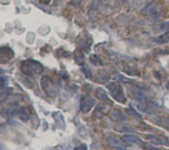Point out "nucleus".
Listing matches in <instances>:
<instances>
[{
	"label": "nucleus",
	"mask_w": 169,
	"mask_h": 150,
	"mask_svg": "<svg viewBox=\"0 0 169 150\" xmlns=\"http://www.w3.org/2000/svg\"><path fill=\"white\" fill-rule=\"evenodd\" d=\"M21 71L25 75L33 77V76L41 74L44 71L43 64L40 63L39 61L34 60V59H27L22 62L21 64Z\"/></svg>",
	"instance_id": "f257e3e1"
},
{
	"label": "nucleus",
	"mask_w": 169,
	"mask_h": 150,
	"mask_svg": "<svg viewBox=\"0 0 169 150\" xmlns=\"http://www.w3.org/2000/svg\"><path fill=\"white\" fill-rule=\"evenodd\" d=\"M107 89L109 90L110 94H111L112 98L115 99L117 102L122 104H125L127 99L125 96V93H124L123 87L122 85L118 82H110V83L107 84Z\"/></svg>",
	"instance_id": "f03ea898"
},
{
	"label": "nucleus",
	"mask_w": 169,
	"mask_h": 150,
	"mask_svg": "<svg viewBox=\"0 0 169 150\" xmlns=\"http://www.w3.org/2000/svg\"><path fill=\"white\" fill-rule=\"evenodd\" d=\"M41 86L44 92L50 98H55L58 94V86L50 76H43L41 78Z\"/></svg>",
	"instance_id": "7ed1b4c3"
},
{
	"label": "nucleus",
	"mask_w": 169,
	"mask_h": 150,
	"mask_svg": "<svg viewBox=\"0 0 169 150\" xmlns=\"http://www.w3.org/2000/svg\"><path fill=\"white\" fill-rule=\"evenodd\" d=\"M95 106V99L90 95H84L80 100V109L83 113H88Z\"/></svg>",
	"instance_id": "20e7f679"
},
{
	"label": "nucleus",
	"mask_w": 169,
	"mask_h": 150,
	"mask_svg": "<svg viewBox=\"0 0 169 150\" xmlns=\"http://www.w3.org/2000/svg\"><path fill=\"white\" fill-rule=\"evenodd\" d=\"M148 141L157 145H165L169 147V137L164 135H156V134H148L146 135Z\"/></svg>",
	"instance_id": "39448f33"
},
{
	"label": "nucleus",
	"mask_w": 169,
	"mask_h": 150,
	"mask_svg": "<svg viewBox=\"0 0 169 150\" xmlns=\"http://www.w3.org/2000/svg\"><path fill=\"white\" fill-rule=\"evenodd\" d=\"M110 110H111V104H100L95 108L93 115H94L95 118H100L108 115Z\"/></svg>",
	"instance_id": "423d86ee"
},
{
	"label": "nucleus",
	"mask_w": 169,
	"mask_h": 150,
	"mask_svg": "<svg viewBox=\"0 0 169 150\" xmlns=\"http://www.w3.org/2000/svg\"><path fill=\"white\" fill-rule=\"evenodd\" d=\"M142 13L145 15H155L158 13V4L156 2H151L142 9Z\"/></svg>",
	"instance_id": "0eeeda50"
},
{
	"label": "nucleus",
	"mask_w": 169,
	"mask_h": 150,
	"mask_svg": "<svg viewBox=\"0 0 169 150\" xmlns=\"http://www.w3.org/2000/svg\"><path fill=\"white\" fill-rule=\"evenodd\" d=\"M106 142L111 147H125L127 146V142L122 139H119L117 137H108L106 139Z\"/></svg>",
	"instance_id": "6e6552de"
},
{
	"label": "nucleus",
	"mask_w": 169,
	"mask_h": 150,
	"mask_svg": "<svg viewBox=\"0 0 169 150\" xmlns=\"http://www.w3.org/2000/svg\"><path fill=\"white\" fill-rule=\"evenodd\" d=\"M123 140L129 144H137V145H140L142 142V138H140L136 134H126L123 137Z\"/></svg>",
	"instance_id": "1a4fd4ad"
},
{
	"label": "nucleus",
	"mask_w": 169,
	"mask_h": 150,
	"mask_svg": "<svg viewBox=\"0 0 169 150\" xmlns=\"http://www.w3.org/2000/svg\"><path fill=\"white\" fill-rule=\"evenodd\" d=\"M95 80L99 83H105L109 80V75L105 70L101 69V70H98L96 72V75H95Z\"/></svg>",
	"instance_id": "9d476101"
},
{
	"label": "nucleus",
	"mask_w": 169,
	"mask_h": 150,
	"mask_svg": "<svg viewBox=\"0 0 169 150\" xmlns=\"http://www.w3.org/2000/svg\"><path fill=\"white\" fill-rule=\"evenodd\" d=\"M110 118H111L112 121H117V123H121V121L126 120L125 115H123V113L119 111V110H114V111L110 114Z\"/></svg>",
	"instance_id": "9b49d317"
},
{
	"label": "nucleus",
	"mask_w": 169,
	"mask_h": 150,
	"mask_svg": "<svg viewBox=\"0 0 169 150\" xmlns=\"http://www.w3.org/2000/svg\"><path fill=\"white\" fill-rule=\"evenodd\" d=\"M17 115L19 116V118H21L22 121H29V118L31 117V113L29 111V109L28 108H21L19 109L18 111H17Z\"/></svg>",
	"instance_id": "f8f14e48"
},
{
	"label": "nucleus",
	"mask_w": 169,
	"mask_h": 150,
	"mask_svg": "<svg viewBox=\"0 0 169 150\" xmlns=\"http://www.w3.org/2000/svg\"><path fill=\"white\" fill-rule=\"evenodd\" d=\"M12 92H13V89L11 88V87H4V88H2L1 91H0V101L1 102L5 101L12 94Z\"/></svg>",
	"instance_id": "ddd939ff"
},
{
	"label": "nucleus",
	"mask_w": 169,
	"mask_h": 150,
	"mask_svg": "<svg viewBox=\"0 0 169 150\" xmlns=\"http://www.w3.org/2000/svg\"><path fill=\"white\" fill-rule=\"evenodd\" d=\"M95 97L99 99L100 101H108V95L103 88L95 89Z\"/></svg>",
	"instance_id": "4468645a"
},
{
	"label": "nucleus",
	"mask_w": 169,
	"mask_h": 150,
	"mask_svg": "<svg viewBox=\"0 0 169 150\" xmlns=\"http://www.w3.org/2000/svg\"><path fill=\"white\" fill-rule=\"evenodd\" d=\"M0 56H1V59H2V63H4L5 61L10 60V58H12L13 52L11 50H9V52H5V49L4 47H2L1 52H0Z\"/></svg>",
	"instance_id": "2eb2a0df"
},
{
	"label": "nucleus",
	"mask_w": 169,
	"mask_h": 150,
	"mask_svg": "<svg viewBox=\"0 0 169 150\" xmlns=\"http://www.w3.org/2000/svg\"><path fill=\"white\" fill-rule=\"evenodd\" d=\"M154 41H155V42H157V44H166V42H169V33H164L163 35L157 37Z\"/></svg>",
	"instance_id": "dca6fc26"
},
{
	"label": "nucleus",
	"mask_w": 169,
	"mask_h": 150,
	"mask_svg": "<svg viewBox=\"0 0 169 150\" xmlns=\"http://www.w3.org/2000/svg\"><path fill=\"white\" fill-rule=\"evenodd\" d=\"M74 59L78 64L82 65V64L84 63V55H83L82 52H80V50H76V52H74Z\"/></svg>",
	"instance_id": "f3484780"
},
{
	"label": "nucleus",
	"mask_w": 169,
	"mask_h": 150,
	"mask_svg": "<svg viewBox=\"0 0 169 150\" xmlns=\"http://www.w3.org/2000/svg\"><path fill=\"white\" fill-rule=\"evenodd\" d=\"M115 129L119 132H125V131H128V132H133L134 131V128H132L131 126H124V124H119V126H115Z\"/></svg>",
	"instance_id": "a211bd4d"
},
{
	"label": "nucleus",
	"mask_w": 169,
	"mask_h": 150,
	"mask_svg": "<svg viewBox=\"0 0 169 150\" xmlns=\"http://www.w3.org/2000/svg\"><path fill=\"white\" fill-rule=\"evenodd\" d=\"M140 147L143 148V149H145V150H162L160 148H157V147H155V146L151 145V144H149L147 142H145V141H142V144H140Z\"/></svg>",
	"instance_id": "6ab92c4d"
},
{
	"label": "nucleus",
	"mask_w": 169,
	"mask_h": 150,
	"mask_svg": "<svg viewBox=\"0 0 169 150\" xmlns=\"http://www.w3.org/2000/svg\"><path fill=\"white\" fill-rule=\"evenodd\" d=\"M90 61L92 62L93 64H94L95 66H98V65H102V61H101V59L98 57L96 55H93L90 56Z\"/></svg>",
	"instance_id": "aec40b11"
},
{
	"label": "nucleus",
	"mask_w": 169,
	"mask_h": 150,
	"mask_svg": "<svg viewBox=\"0 0 169 150\" xmlns=\"http://www.w3.org/2000/svg\"><path fill=\"white\" fill-rule=\"evenodd\" d=\"M104 1H105V0H93L92 6H91L92 9H97V8L102 4V2H104Z\"/></svg>",
	"instance_id": "412c9836"
},
{
	"label": "nucleus",
	"mask_w": 169,
	"mask_h": 150,
	"mask_svg": "<svg viewBox=\"0 0 169 150\" xmlns=\"http://www.w3.org/2000/svg\"><path fill=\"white\" fill-rule=\"evenodd\" d=\"M160 31H163L165 33H169V22H165L160 25Z\"/></svg>",
	"instance_id": "4be33fe9"
},
{
	"label": "nucleus",
	"mask_w": 169,
	"mask_h": 150,
	"mask_svg": "<svg viewBox=\"0 0 169 150\" xmlns=\"http://www.w3.org/2000/svg\"><path fill=\"white\" fill-rule=\"evenodd\" d=\"M8 81H9L8 80V77H6V76H4V75L1 76V87L2 88H4V87L6 86Z\"/></svg>",
	"instance_id": "5701e85b"
},
{
	"label": "nucleus",
	"mask_w": 169,
	"mask_h": 150,
	"mask_svg": "<svg viewBox=\"0 0 169 150\" xmlns=\"http://www.w3.org/2000/svg\"><path fill=\"white\" fill-rule=\"evenodd\" d=\"M82 70L84 72H85V75H86V77H88L89 79H91L92 78V76H91V71H90V69L88 68V67H85L84 66Z\"/></svg>",
	"instance_id": "b1692460"
},
{
	"label": "nucleus",
	"mask_w": 169,
	"mask_h": 150,
	"mask_svg": "<svg viewBox=\"0 0 169 150\" xmlns=\"http://www.w3.org/2000/svg\"><path fill=\"white\" fill-rule=\"evenodd\" d=\"M74 150H87V145L86 144H80V145L76 146L74 148Z\"/></svg>",
	"instance_id": "393cba45"
},
{
	"label": "nucleus",
	"mask_w": 169,
	"mask_h": 150,
	"mask_svg": "<svg viewBox=\"0 0 169 150\" xmlns=\"http://www.w3.org/2000/svg\"><path fill=\"white\" fill-rule=\"evenodd\" d=\"M81 1H82V0H71V3L72 5H74V6H77V5H79L81 3Z\"/></svg>",
	"instance_id": "a878e982"
},
{
	"label": "nucleus",
	"mask_w": 169,
	"mask_h": 150,
	"mask_svg": "<svg viewBox=\"0 0 169 150\" xmlns=\"http://www.w3.org/2000/svg\"><path fill=\"white\" fill-rule=\"evenodd\" d=\"M39 1L42 2V3H44V4H50V0H39Z\"/></svg>",
	"instance_id": "bb28decb"
},
{
	"label": "nucleus",
	"mask_w": 169,
	"mask_h": 150,
	"mask_svg": "<svg viewBox=\"0 0 169 150\" xmlns=\"http://www.w3.org/2000/svg\"><path fill=\"white\" fill-rule=\"evenodd\" d=\"M167 88L169 89V81H168V83H167Z\"/></svg>",
	"instance_id": "cd10ccee"
},
{
	"label": "nucleus",
	"mask_w": 169,
	"mask_h": 150,
	"mask_svg": "<svg viewBox=\"0 0 169 150\" xmlns=\"http://www.w3.org/2000/svg\"><path fill=\"white\" fill-rule=\"evenodd\" d=\"M120 150H129V149H120Z\"/></svg>",
	"instance_id": "c85d7f7f"
}]
</instances>
